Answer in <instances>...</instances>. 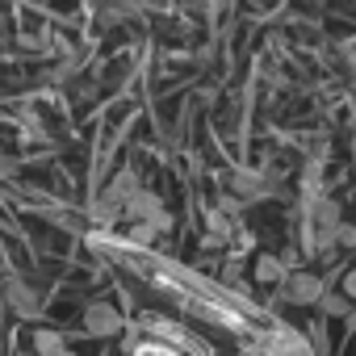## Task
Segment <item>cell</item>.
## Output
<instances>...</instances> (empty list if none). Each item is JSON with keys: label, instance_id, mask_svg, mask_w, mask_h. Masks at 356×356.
Segmentation results:
<instances>
[{"label": "cell", "instance_id": "5b68a950", "mask_svg": "<svg viewBox=\"0 0 356 356\" xmlns=\"http://www.w3.org/2000/svg\"><path fill=\"white\" fill-rule=\"evenodd\" d=\"M159 210H163V202H159L155 193H134V197L126 202V214H130V218H138V222H151Z\"/></svg>", "mask_w": 356, "mask_h": 356}, {"label": "cell", "instance_id": "3957f363", "mask_svg": "<svg viewBox=\"0 0 356 356\" xmlns=\"http://www.w3.org/2000/svg\"><path fill=\"white\" fill-rule=\"evenodd\" d=\"M5 298L13 302V310H17V314H38V306H42V302H38V293H34L26 281H9V285H5Z\"/></svg>", "mask_w": 356, "mask_h": 356}, {"label": "cell", "instance_id": "6da1fadb", "mask_svg": "<svg viewBox=\"0 0 356 356\" xmlns=\"http://www.w3.org/2000/svg\"><path fill=\"white\" fill-rule=\"evenodd\" d=\"M323 281L314 277V273H293V277H285V302H293V306H310V302H323Z\"/></svg>", "mask_w": 356, "mask_h": 356}, {"label": "cell", "instance_id": "277c9868", "mask_svg": "<svg viewBox=\"0 0 356 356\" xmlns=\"http://www.w3.org/2000/svg\"><path fill=\"white\" fill-rule=\"evenodd\" d=\"M268 352H273V356H310V348L302 343V335H298V331H289V327L273 335V343H268Z\"/></svg>", "mask_w": 356, "mask_h": 356}, {"label": "cell", "instance_id": "52a82bcc", "mask_svg": "<svg viewBox=\"0 0 356 356\" xmlns=\"http://www.w3.org/2000/svg\"><path fill=\"white\" fill-rule=\"evenodd\" d=\"M210 235H206V248H222L227 239H231V218L222 214V210H210Z\"/></svg>", "mask_w": 356, "mask_h": 356}, {"label": "cell", "instance_id": "7a4b0ae2", "mask_svg": "<svg viewBox=\"0 0 356 356\" xmlns=\"http://www.w3.org/2000/svg\"><path fill=\"white\" fill-rule=\"evenodd\" d=\"M118 327H122L118 306H109V302L84 306V331H88V335H118Z\"/></svg>", "mask_w": 356, "mask_h": 356}, {"label": "cell", "instance_id": "30bf717a", "mask_svg": "<svg viewBox=\"0 0 356 356\" xmlns=\"http://www.w3.org/2000/svg\"><path fill=\"white\" fill-rule=\"evenodd\" d=\"M235 189H239V193H252V197H256V193H260V181H256L252 172H239V176H235Z\"/></svg>", "mask_w": 356, "mask_h": 356}, {"label": "cell", "instance_id": "8fae6325", "mask_svg": "<svg viewBox=\"0 0 356 356\" xmlns=\"http://www.w3.org/2000/svg\"><path fill=\"white\" fill-rule=\"evenodd\" d=\"M155 235H159V231H155L151 222H134V231H130V239H134V243H151Z\"/></svg>", "mask_w": 356, "mask_h": 356}, {"label": "cell", "instance_id": "7c38bea8", "mask_svg": "<svg viewBox=\"0 0 356 356\" xmlns=\"http://www.w3.org/2000/svg\"><path fill=\"white\" fill-rule=\"evenodd\" d=\"M343 293L352 298V306H356V268H348L343 273Z\"/></svg>", "mask_w": 356, "mask_h": 356}, {"label": "cell", "instance_id": "5bb4252c", "mask_svg": "<svg viewBox=\"0 0 356 356\" xmlns=\"http://www.w3.org/2000/svg\"><path fill=\"white\" fill-rule=\"evenodd\" d=\"M55 356H72V352H67V348H63V352H55Z\"/></svg>", "mask_w": 356, "mask_h": 356}, {"label": "cell", "instance_id": "ba28073f", "mask_svg": "<svg viewBox=\"0 0 356 356\" xmlns=\"http://www.w3.org/2000/svg\"><path fill=\"white\" fill-rule=\"evenodd\" d=\"M323 310H327L331 318H348V314H352V298H348V293H323Z\"/></svg>", "mask_w": 356, "mask_h": 356}, {"label": "cell", "instance_id": "8992f818", "mask_svg": "<svg viewBox=\"0 0 356 356\" xmlns=\"http://www.w3.org/2000/svg\"><path fill=\"white\" fill-rule=\"evenodd\" d=\"M285 256H260L256 260V281H264V285H277V281H285Z\"/></svg>", "mask_w": 356, "mask_h": 356}, {"label": "cell", "instance_id": "4fadbf2b", "mask_svg": "<svg viewBox=\"0 0 356 356\" xmlns=\"http://www.w3.org/2000/svg\"><path fill=\"white\" fill-rule=\"evenodd\" d=\"M339 243L352 248V243H356V227H339Z\"/></svg>", "mask_w": 356, "mask_h": 356}, {"label": "cell", "instance_id": "9c48e42d", "mask_svg": "<svg viewBox=\"0 0 356 356\" xmlns=\"http://www.w3.org/2000/svg\"><path fill=\"white\" fill-rule=\"evenodd\" d=\"M34 352H38V356L63 352V335H59V331H38V335H34Z\"/></svg>", "mask_w": 356, "mask_h": 356}]
</instances>
